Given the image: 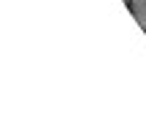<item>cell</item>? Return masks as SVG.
I'll return each instance as SVG.
<instances>
[{
    "instance_id": "1",
    "label": "cell",
    "mask_w": 146,
    "mask_h": 130,
    "mask_svg": "<svg viewBox=\"0 0 146 130\" xmlns=\"http://www.w3.org/2000/svg\"><path fill=\"white\" fill-rule=\"evenodd\" d=\"M130 8H133V14H135L138 25L146 30V0H130Z\"/></svg>"
}]
</instances>
